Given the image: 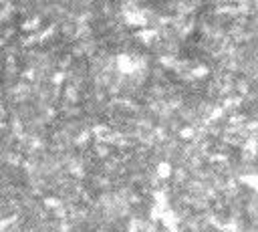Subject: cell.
Wrapping results in <instances>:
<instances>
[{"instance_id": "cell-1", "label": "cell", "mask_w": 258, "mask_h": 232, "mask_svg": "<svg viewBox=\"0 0 258 232\" xmlns=\"http://www.w3.org/2000/svg\"><path fill=\"white\" fill-rule=\"evenodd\" d=\"M252 89H254V87H252V81L246 79L244 75H238V77L234 79V95H238V97H246Z\"/></svg>"}]
</instances>
